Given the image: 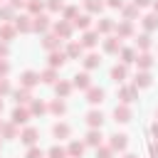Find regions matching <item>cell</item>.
Wrapping results in <instances>:
<instances>
[{
  "label": "cell",
  "mask_w": 158,
  "mask_h": 158,
  "mask_svg": "<svg viewBox=\"0 0 158 158\" xmlns=\"http://www.w3.org/2000/svg\"><path fill=\"white\" fill-rule=\"evenodd\" d=\"M25 141L32 143V141H35V131H27V133H25Z\"/></svg>",
  "instance_id": "7a4b0ae2"
},
{
  "label": "cell",
  "mask_w": 158,
  "mask_h": 158,
  "mask_svg": "<svg viewBox=\"0 0 158 158\" xmlns=\"http://www.w3.org/2000/svg\"><path fill=\"white\" fill-rule=\"evenodd\" d=\"M123 143H126V141H123V136H116V141H114V146H118V148H121Z\"/></svg>",
  "instance_id": "3957f363"
},
{
  "label": "cell",
  "mask_w": 158,
  "mask_h": 158,
  "mask_svg": "<svg viewBox=\"0 0 158 158\" xmlns=\"http://www.w3.org/2000/svg\"><path fill=\"white\" fill-rule=\"evenodd\" d=\"M89 123H101V114H91L89 116Z\"/></svg>",
  "instance_id": "6da1fadb"
},
{
  "label": "cell",
  "mask_w": 158,
  "mask_h": 158,
  "mask_svg": "<svg viewBox=\"0 0 158 158\" xmlns=\"http://www.w3.org/2000/svg\"><path fill=\"white\" fill-rule=\"evenodd\" d=\"M77 84H81V86H86V77L81 74V77H77Z\"/></svg>",
  "instance_id": "277c9868"
}]
</instances>
